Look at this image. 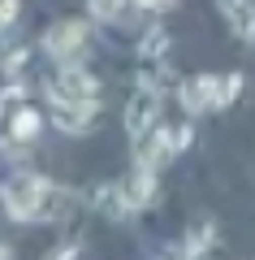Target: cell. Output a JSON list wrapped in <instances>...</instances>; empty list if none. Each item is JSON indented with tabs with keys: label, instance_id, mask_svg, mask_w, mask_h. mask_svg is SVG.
<instances>
[{
	"label": "cell",
	"instance_id": "5b68a950",
	"mask_svg": "<svg viewBox=\"0 0 255 260\" xmlns=\"http://www.w3.org/2000/svg\"><path fill=\"white\" fill-rule=\"evenodd\" d=\"M186 143H191V130H186V126H152L143 139H134V156H138V165H143V169H152V174H156V169L169 165Z\"/></svg>",
	"mask_w": 255,
	"mask_h": 260
},
{
	"label": "cell",
	"instance_id": "8992f818",
	"mask_svg": "<svg viewBox=\"0 0 255 260\" xmlns=\"http://www.w3.org/2000/svg\"><path fill=\"white\" fill-rule=\"evenodd\" d=\"M91 44V26L82 18H65V22H52L44 30V52L52 56L56 65H78L82 52Z\"/></svg>",
	"mask_w": 255,
	"mask_h": 260
},
{
	"label": "cell",
	"instance_id": "ba28073f",
	"mask_svg": "<svg viewBox=\"0 0 255 260\" xmlns=\"http://www.w3.org/2000/svg\"><path fill=\"white\" fill-rule=\"evenodd\" d=\"M216 5L225 13V22L234 26V35L255 44V0H216Z\"/></svg>",
	"mask_w": 255,
	"mask_h": 260
},
{
	"label": "cell",
	"instance_id": "9c48e42d",
	"mask_svg": "<svg viewBox=\"0 0 255 260\" xmlns=\"http://www.w3.org/2000/svg\"><path fill=\"white\" fill-rule=\"evenodd\" d=\"M130 5H138V0H87L91 18H100V22H121L130 13Z\"/></svg>",
	"mask_w": 255,
	"mask_h": 260
},
{
	"label": "cell",
	"instance_id": "6da1fadb",
	"mask_svg": "<svg viewBox=\"0 0 255 260\" xmlns=\"http://www.w3.org/2000/svg\"><path fill=\"white\" fill-rule=\"evenodd\" d=\"M48 104H52V121L65 135H78V130L91 126L95 109H100V83L95 74H87L82 65H61L52 78H48Z\"/></svg>",
	"mask_w": 255,
	"mask_h": 260
},
{
	"label": "cell",
	"instance_id": "277c9868",
	"mask_svg": "<svg viewBox=\"0 0 255 260\" xmlns=\"http://www.w3.org/2000/svg\"><path fill=\"white\" fill-rule=\"evenodd\" d=\"M39 135V113L26 104L22 87L0 91V143H30Z\"/></svg>",
	"mask_w": 255,
	"mask_h": 260
},
{
	"label": "cell",
	"instance_id": "7c38bea8",
	"mask_svg": "<svg viewBox=\"0 0 255 260\" xmlns=\"http://www.w3.org/2000/svg\"><path fill=\"white\" fill-rule=\"evenodd\" d=\"M138 5H147V9H160V5H173V0H138Z\"/></svg>",
	"mask_w": 255,
	"mask_h": 260
},
{
	"label": "cell",
	"instance_id": "7a4b0ae2",
	"mask_svg": "<svg viewBox=\"0 0 255 260\" xmlns=\"http://www.w3.org/2000/svg\"><path fill=\"white\" fill-rule=\"evenodd\" d=\"M65 208V191L44 174H13L5 182V213L13 221H52Z\"/></svg>",
	"mask_w": 255,
	"mask_h": 260
},
{
	"label": "cell",
	"instance_id": "8fae6325",
	"mask_svg": "<svg viewBox=\"0 0 255 260\" xmlns=\"http://www.w3.org/2000/svg\"><path fill=\"white\" fill-rule=\"evenodd\" d=\"M18 13H22V0H0V30H9Z\"/></svg>",
	"mask_w": 255,
	"mask_h": 260
},
{
	"label": "cell",
	"instance_id": "52a82bcc",
	"mask_svg": "<svg viewBox=\"0 0 255 260\" xmlns=\"http://www.w3.org/2000/svg\"><path fill=\"white\" fill-rule=\"evenodd\" d=\"M156 117H160V91L143 83L134 95H130V104H126V130H130V139H143L147 130L156 126Z\"/></svg>",
	"mask_w": 255,
	"mask_h": 260
},
{
	"label": "cell",
	"instance_id": "3957f363",
	"mask_svg": "<svg viewBox=\"0 0 255 260\" xmlns=\"http://www.w3.org/2000/svg\"><path fill=\"white\" fill-rule=\"evenodd\" d=\"M242 91V74H191L177 87V100L186 113H221Z\"/></svg>",
	"mask_w": 255,
	"mask_h": 260
},
{
	"label": "cell",
	"instance_id": "4fadbf2b",
	"mask_svg": "<svg viewBox=\"0 0 255 260\" xmlns=\"http://www.w3.org/2000/svg\"><path fill=\"white\" fill-rule=\"evenodd\" d=\"M0 260H9V251H5V247H0Z\"/></svg>",
	"mask_w": 255,
	"mask_h": 260
},
{
	"label": "cell",
	"instance_id": "30bf717a",
	"mask_svg": "<svg viewBox=\"0 0 255 260\" xmlns=\"http://www.w3.org/2000/svg\"><path fill=\"white\" fill-rule=\"evenodd\" d=\"M160 52H169V30H164V26H152V35L138 44V56H143V61H156Z\"/></svg>",
	"mask_w": 255,
	"mask_h": 260
}]
</instances>
